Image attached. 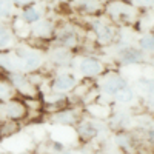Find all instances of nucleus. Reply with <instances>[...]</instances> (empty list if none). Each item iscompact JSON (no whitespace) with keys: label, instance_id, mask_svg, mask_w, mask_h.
<instances>
[{"label":"nucleus","instance_id":"1","mask_svg":"<svg viewBox=\"0 0 154 154\" xmlns=\"http://www.w3.org/2000/svg\"><path fill=\"white\" fill-rule=\"evenodd\" d=\"M12 53L16 54L20 71L25 74H34L38 71H43L45 65V54L40 49H37L34 46L25 45V43H17L12 48Z\"/></svg>","mask_w":154,"mask_h":154},{"label":"nucleus","instance_id":"2","mask_svg":"<svg viewBox=\"0 0 154 154\" xmlns=\"http://www.w3.org/2000/svg\"><path fill=\"white\" fill-rule=\"evenodd\" d=\"M80 83V77L75 75L69 69H57L53 75L49 77L48 82V89L54 93H62V94H69L72 93L75 86Z\"/></svg>","mask_w":154,"mask_h":154},{"label":"nucleus","instance_id":"3","mask_svg":"<svg viewBox=\"0 0 154 154\" xmlns=\"http://www.w3.org/2000/svg\"><path fill=\"white\" fill-rule=\"evenodd\" d=\"M75 69L79 72L80 79L85 80H96L106 72V66L97 56L86 54L80 57L75 63Z\"/></svg>","mask_w":154,"mask_h":154},{"label":"nucleus","instance_id":"4","mask_svg":"<svg viewBox=\"0 0 154 154\" xmlns=\"http://www.w3.org/2000/svg\"><path fill=\"white\" fill-rule=\"evenodd\" d=\"M6 79L12 85V88H14L17 97H22V99H35V97H40V89H38L32 83L29 74H25V72H11V74H6Z\"/></svg>","mask_w":154,"mask_h":154},{"label":"nucleus","instance_id":"5","mask_svg":"<svg viewBox=\"0 0 154 154\" xmlns=\"http://www.w3.org/2000/svg\"><path fill=\"white\" fill-rule=\"evenodd\" d=\"M130 85V80L123 77L120 72L116 71H106L102 77H99L97 80V91L100 96H106V97H114L120 89Z\"/></svg>","mask_w":154,"mask_h":154},{"label":"nucleus","instance_id":"6","mask_svg":"<svg viewBox=\"0 0 154 154\" xmlns=\"http://www.w3.org/2000/svg\"><path fill=\"white\" fill-rule=\"evenodd\" d=\"M48 116V120L54 125H60V126H69V128H74L79 120L83 117V111L80 106L77 105H68L63 109H59L56 112H51V114H46Z\"/></svg>","mask_w":154,"mask_h":154},{"label":"nucleus","instance_id":"7","mask_svg":"<svg viewBox=\"0 0 154 154\" xmlns=\"http://www.w3.org/2000/svg\"><path fill=\"white\" fill-rule=\"evenodd\" d=\"M105 11L114 22L119 23H131L137 16V9L123 0H112V2L106 3Z\"/></svg>","mask_w":154,"mask_h":154},{"label":"nucleus","instance_id":"8","mask_svg":"<svg viewBox=\"0 0 154 154\" xmlns=\"http://www.w3.org/2000/svg\"><path fill=\"white\" fill-rule=\"evenodd\" d=\"M74 130H75L77 137H79L80 142L89 143V142H93V140H96L100 136L102 123L97 119L91 117V116H83V117L79 120V123L74 126Z\"/></svg>","mask_w":154,"mask_h":154},{"label":"nucleus","instance_id":"9","mask_svg":"<svg viewBox=\"0 0 154 154\" xmlns=\"http://www.w3.org/2000/svg\"><path fill=\"white\" fill-rule=\"evenodd\" d=\"M146 60V56L139 46L134 45H123L116 53V62L120 66H136L142 65Z\"/></svg>","mask_w":154,"mask_h":154},{"label":"nucleus","instance_id":"10","mask_svg":"<svg viewBox=\"0 0 154 154\" xmlns=\"http://www.w3.org/2000/svg\"><path fill=\"white\" fill-rule=\"evenodd\" d=\"M54 46H62L66 49H74L80 45V35L77 32V29L71 25H65L59 29H56L54 34Z\"/></svg>","mask_w":154,"mask_h":154},{"label":"nucleus","instance_id":"11","mask_svg":"<svg viewBox=\"0 0 154 154\" xmlns=\"http://www.w3.org/2000/svg\"><path fill=\"white\" fill-rule=\"evenodd\" d=\"M48 60L56 69H68L69 66L74 65L75 56L72 54L71 49L62 48V46H54L48 53Z\"/></svg>","mask_w":154,"mask_h":154},{"label":"nucleus","instance_id":"12","mask_svg":"<svg viewBox=\"0 0 154 154\" xmlns=\"http://www.w3.org/2000/svg\"><path fill=\"white\" fill-rule=\"evenodd\" d=\"M91 31L94 32L99 45H109L116 38V29L109 23H106L105 20H100V19L91 20Z\"/></svg>","mask_w":154,"mask_h":154},{"label":"nucleus","instance_id":"13","mask_svg":"<svg viewBox=\"0 0 154 154\" xmlns=\"http://www.w3.org/2000/svg\"><path fill=\"white\" fill-rule=\"evenodd\" d=\"M133 116L130 111L126 109H119L117 112H112L109 114L108 117V122H109V126L112 128L114 131H128L131 126V122H133Z\"/></svg>","mask_w":154,"mask_h":154},{"label":"nucleus","instance_id":"14","mask_svg":"<svg viewBox=\"0 0 154 154\" xmlns=\"http://www.w3.org/2000/svg\"><path fill=\"white\" fill-rule=\"evenodd\" d=\"M56 34V26L53 25V22L48 19H42L40 22H37L35 25H32L29 29V35L40 38V40H49V38H54Z\"/></svg>","mask_w":154,"mask_h":154},{"label":"nucleus","instance_id":"15","mask_svg":"<svg viewBox=\"0 0 154 154\" xmlns=\"http://www.w3.org/2000/svg\"><path fill=\"white\" fill-rule=\"evenodd\" d=\"M0 72L2 74H11V72H22L19 60L16 54L12 53V49L9 51H0Z\"/></svg>","mask_w":154,"mask_h":154},{"label":"nucleus","instance_id":"16","mask_svg":"<svg viewBox=\"0 0 154 154\" xmlns=\"http://www.w3.org/2000/svg\"><path fill=\"white\" fill-rule=\"evenodd\" d=\"M116 145L126 154H136L137 152V140L134 139L133 133L130 131H117L116 134Z\"/></svg>","mask_w":154,"mask_h":154},{"label":"nucleus","instance_id":"17","mask_svg":"<svg viewBox=\"0 0 154 154\" xmlns=\"http://www.w3.org/2000/svg\"><path fill=\"white\" fill-rule=\"evenodd\" d=\"M137 93L143 94L146 105L151 108L154 106V77H142L137 82V88H134Z\"/></svg>","mask_w":154,"mask_h":154},{"label":"nucleus","instance_id":"18","mask_svg":"<svg viewBox=\"0 0 154 154\" xmlns=\"http://www.w3.org/2000/svg\"><path fill=\"white\" fill-rule=\"evenodd\" d=\"M16 45V34L12 28L8 26L3 20H0V51H9Z\"/></svg>","mask_w":154,"mask_h":154},{"label":"nucleus","instance_id":"19","mask_svg":"<svg viewBox=\"0 0 154 154\" xmlns=\"http://www.w3.org/2000/svg\"><path fill=\"white\" fill-rule=\"evenodd\" d=\"M20 20L23 23H26L28 26H32V25H35L37 22L42 20V11L34 5L23 6V9L20 12Z\"/></svg>","mask_w":154,"mask_h":154},{"label":"nucleus","instance_id":"20","mask_svg":"<svg viewBox=\"0 0 154 154\" xmlns=\"http://www.w3.org/2000/svg\"><path fill=\"white\" fill-rule=\"evenodd\" d=\"M136 97H137V91L134 89V86L128 85V86H125L123 89H120V91L116 94L112 99H114L116 103H120V105H130V103H133V102L136 100Z\"/></svg>","mask_w":154,"mask_h":154},{"label":"nucleus","instance_id":"21","mask_svg":"<svg viewBox=\"0 0 154 154\" xmlns=\"http://www.w3.org/2000/svg\"><path fill=\"white\" fill-rule=\"evenodd\" d=\"M75 8L85 14H96L102 9V3L100 0H77Z\"/></svg>","mask_w":154,"mask_h":154},{"label":"nucleus","instance_id":"22","mask_svg":"<svg viewBox=\"0 0 154 154\" xmlns=\"http://www.w3.org/2000/svg\"><path fill=\"white\" fill-rule=\"evenodd\" d=\"M22 122H14V120H6L2 122V131H0V139H8L20 131Z\"/></svg>","mask_w":154,"mask_h":154},{"label":"nucleus","instance_id":"23","mask_svg":"<svg viewBox=\"0 0 154 154\" xmlns=\"http://www.w3.org/2000/svg\"><path fill=\"white\" fill-rule=\"evenodd\" d=\"M137 46L145 54H154V32H145L143 35H140Z\"/></svg>","mask_w":154,"mask_h":154},{"label":"nucleus","instance_id":"24","mask_svg":"<svg viewBox=\"0 0 154 154\" xmlns=\"http://www.w3.org/2000/svg\"><path fill=\"white\" fill-rule=\"evenodd\" d=\"M14 11V5L11 0H0V19H9Z\"/></svg>","mask_w":154,"mask_h":154},{"label":"nucleus","instance_id":"25","mask_svg":"<svg viewBox=\"0 0 154 154\" xmlns=\"http://www.w3.org/2000/svg\"><path fill=\"white\" fill-rule=\"evenodd\" d=\"M145 142L151 148H154V126L146 128V131H145Z\"/></svg>","mask_w":154,"mask_h":154},{"label":"nucleus","instance_id":"26","mask_svg":"<svg viewBox=\"0 0 154 154\" xmlns=\"http://www.w3.org/2000/svg\"><path fill=\"white\" fill-rule=\"evenodd\" d=\"M51 148H53V151H54L56 154H62L63 151L66 149V146L63 145L60 140H51Z\"/></svg>","mask_w":154,"mask_h":154},{"label":"nucleus","instance_id":"27","mask_svg":"<svg viewBox=\"0 0 154 154\" xmlns=\"http://www.w3.org/2000/svg\"><path fill=\"white\" fill-rule=\"evenodd\" d=\"M134 2L140 8H154V0H134Z\"/></svg>","mask_w":154,"mask_h":154},{"label":"nucleus","instance_id":"28","mask_svg":"<svg viewBox=\"0 0 154 154\" xmlns=\"http://www.w3.org/2000/svg\"><path fill=\"white\" fill-rule=\"evenodd\" d=\"M11 3L14 6H28V5H32L34 0H11Z\"/></svg>","mask_w":154,"mask_h":154},{"label":"nucleus","instance_id":"29","mask_svg":"<svg viewBox=\"0 0 154 154\" xmlns=\"http://www.w3.org/2000/svg\"><path fill=\"white\" fill-rule=\"evenodd\" d=\"M62 154H74V152H72V151H68V149H65V151H63Z\"/></svg>","mask_w":154,"mask_h":154},{"label":"nucleus","instance_id":"30","mask_svg":"<svg viewBox=\"0 0 154 154\" xmlns=\"http://www.w3.org/2000/svg\"><path fill=\"white\" fill-rule=\"evenodd\" d=\"M151 114H152V117H154V106H151Z\"/></svg>","mask_w":154,"mask_h":154},{"label":"nucleus","instance_id":"31","mask_svg":"<svg viewBox=\"0 0 154 154\" xmlns=\"http://www.w3.org/2000/svg\"><path fill=\"white\" fill-rule=\"evenodd\" d=\"M60 2H71V0H60Z\"/></svg>","mask_w":154,"mask_h":154},{"label":"nucleus","instance_id":"32","mask_svg":"<svg viewBox=\"0 0 154 154\" xmlns=\"http://www.w3.org/2000/svg\"><path fill=\"white\" fill-rule=\"evenodd\" d=\"M0 154H6V152H3V151H0Z\"/></svg>","mask_w":154,"mask_h":154},{"label":"nucleus","instance_id":"33","mask_svg":"<svg viewBox=\"0 0 154 154\" xmlns=\"http://www.w3.org/2000/svg\"><path fill=\"white\" fill-rule=\"evenodd\" d=\"M0 131H2V123H0Z\"/></svg>","mask_w":154,"mask_h":154}]
</instances>
